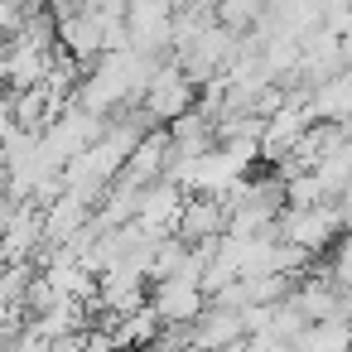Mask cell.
<instances>
[{
  "label": "cell",
  "mask_w": 352,
  "mask_h": 352,
  "mask_svg": "<svg viewBox=\"0 0 352 352\" xmlns=\"http://www.w3.org/2000/svg\"><path fill=\"white\" fill-rule=\"evenodd\" d=\"M246 333H241V318L236 314H227V309H203L198 318H193V328H188V342L193 347H203V352H222V347H232V342H241Z\"/></svg>",
  "instance_id": "cell-8"
},
{
  "label": "cell",
  "mask_w": 352,
  "mask_h": 352,
  "mask_svg": "<svg viewBox=\"0 0 352 352\" xmlns=\"http://www.w3.org/2000/svg\"><path fill=\"white\" fill-rule=\"evenodd\" d=\"M44 246H68L87 222H92V208L82 203V198H73V193H58L49 208H44Z\"/></svg>",
  "instance_id": "cell-7"
},
{
  "label": "cell",
  "mask_w": 352,
  "mask_h": 352,
  "mask_svg": "<svg viewBox=\"0 0 352 352\" xmlns=\"http://www.w3.org/2000/svg\"><path fill=\"white\" fill-rule=\"evenodd\" d=\"M347 116H352V73H338L333 82H323V87L309 92V121L342 126Z\"/></svg>",
  "instance_id": "cell-9"
},
{
  "label": "cell",
  "mask_w": 352,
  "mask_h": 352,
  "mask_svg": "<svg viewBox=\"0 0 352 352\" xmlns=\"http://www.w3.org/2000/svg\"><path fill=\"white\" fill-rule=\"evenodd\" d=\"M140 111H145V121H150L155 131L174 126L184 111H193V82H188V78L164 58V63L150 73L145 92H140Z\"/></svg>",
  "instance_id": "cell-2"
},
{
  "label": "cell",
  "mask_w": 352,
  "mask_h": 352,
  "mask_svg": "<svg viewBox=\"0 0 352 352\" xmlns=\"http://www.w3.org/2000/svg\"><path fill=\"white\" fill-rule=\"evenodd\" d=\"M44 352H82V338H58V342H44Z\"/></svg>",
  "instance_id": "cell-13"
},
{
  "label": "cell",
  "mask_w": 352,
  "mask_h": 352,
  "mask_svg": "<svg viewBox=\"0 0 352 352\" xmlns=\"http://www.w3.org/2000/svg\"><path fill=\"white\" fill-rule=\"evenodd\" d=\"M212 10H217V25H222L227 34H236V39H241V34H251V30H256V20H261V10H265V6H261V0H227V6H212Z\"/></svg>",
  "instance_id": "cell-11"
},
{
  "label": "cell",
  "mask_w": 352,
  "mask_h": 352,
  "mask_svg": "<svg viewBox=\"0 0 352 352\" xmlns=\"http://www.w3.org/2000/svg\"><path fill=\"white\" fill-rule=\"evenodd\" d=\"M275 232L285 246H299L304 256H328V246L342 236V222H338V208L323 203V208H285L275 217Z\"/></svg>",
  "instance_id": "cell-1"
},
{
  "label": "cell",
  "mask_w": 352,
  "mask_h": 352,
  "mask_svg": "<svg viewBox=\"0 0 352 352\" xmlns=\"http://www.w3.org/2000/svg\"><path fill=\"white\" fill-rule=\"evenodd\" d=\"M318 270L328 275L333 289H352V232H342V236L328 246V256H323Z\"/></svg>",
  "instance_id": "cell-12"
},
{
  "label": "cell",
  "mask_w": 352,
  "mask_h": 352,
  "mask_svg": "<svg viewBox=\"0 0 352 352\" xmlns=\"http://www.w3.org/2000/svg\"><path fill=\"white\" fill-rule=\"evenodd\" d=\"M164 164H169V131H150V135H140V145L131 150V160H126V169H121V184L150 188V184L164 179Z\"/></svg>",
  "instance_id": "cell-6"
},
{
  "label": "cell",
  "mask_w": 352,
  "mask_h": 352,
  "mask_svg": "<svg viewBox=\"0 0 352 352\" xmlns=\"http://www.w3.org/2000/svg\"><path fill=\"white\" fill-rule=\"evenodd\" d=\"M261 352H294V347H280V342H265Z\"/></svg>",
  "instance_id": "cell-15"
},
{
  "label": "cell",
  "mask_w": 352,
  "mask_h": 352,
  "mask_svg": "<svg viewBox=\"0 0 352 352\" xmlns=\"http://www.w3.org/2000/svg\"><path fill=\"white\" fill-rule=\"evenodd\" d=\"M169 236L184 241V246L217 241V236H227V208H222L217 198H208V193H188L184 208H179V217H174V232H169Z\"/></svg>",
  "instance_id": "cell-4"
},
{
  "label": "cell",
  "mask_w": 352,
  "mask_h": 352,
  "mask_svg": "<svg viewBox=\"0 0 352 352\" xmlns=\"http://www.w3.org/2000/svg\"><path fill=\"white\" fill-rule=\"evenodd\" d=\"M179 352H203V347H193V342H188V347H179Z\"/></svg>",
  "instance_id": "cell-16"
},
{
  "label": "cell",
  "mask_w": 352,
  "mask_h": 352,
  "mask_svg": "<svg viewBox=\"0 0 352 352\" xmlns=\"http://www.w3.org/2000/svg\"><path fill=\"white\" fill-rule=\"evenodd\" d=\"M169 25H174V6L169 0H131L126 6V34H131V49L164 63L169 58Z\"/></svg>",
  "instance_id": "cell-3"
},
{
  "label": "cell",
  "mask_w": 352,
  "mask_h": 352,
  "mask_svg": "<svg viewBox=\"0 0 352 352\" xmlns=\"http://www.w3.org/2000/svg\"><path fill=\"white\" fill-rule=\"evenodd\" d=\"M294 352H352V328H347V318L309 323V328L299 333Z\"/></svg>",
  "instance_id": "cell-10"
},
{
  "label": "cell",
  "mask_w": 352,
  "mask_h": 352,
  "mask_svg": "<svg viewBox=\"0 0 352 352\" xmlns=\"http://www.w3.org/2000/svg\"><path fill=\"white\" fill-rule=\"evenodd\" d=\"M338 39H342V49L352 54V10H347V20H342V34H338Z\"/></svg>",
  "instance_id": "cell-14"
},
{
  "label": "cell",
  "mask_w": 352,
  "mask_h": 352,
  "mask_svg": "<svg viewBox=\"0 0 352 352\" xmlns=\"http://www.w3.org/2000/svg\"><path fill=\"white\" fill-rule=\"evenodd\" d=\"M150 309H155L160 328H193V318L208 309V299L193 280H160V285H150Z\"/></svg>",
  "instance_id": "cell-5"
}]
</instances>
